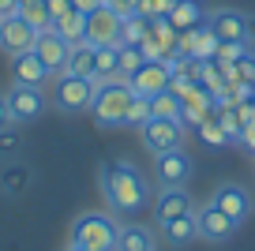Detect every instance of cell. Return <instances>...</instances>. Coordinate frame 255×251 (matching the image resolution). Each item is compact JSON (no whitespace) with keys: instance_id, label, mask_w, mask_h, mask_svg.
Here are the masks:
<instances>
[{"instance_id":"6da1fadb","label":"cell","mask_w":255,"mask_h":251,"mask_svg":"<svg viewBox=\"0 0 255 251\" xmlns=\"http://www.w3.org/2000/svg\"><path fill=\"white\" fill-rule=\"evenodd\" d=\"M102 191L117 214H135L150 203V184L131 161H109L102 165Z\"/></svg>"},{"instance_id":"7a4b0ae2","label":"cell","mask_w":255,"mask_h":251,"mask_svg":"<svg viewBox=\"0 0 255 251\" xmlns=\"http://www.w3.org/2000/svg\"><path fill=\"white\" fill-rule=\"evenodd\" d=\"M135 90L128 79H109V83H98L94 87V102H90V117L102 127H124L128 105H131Z\"/></svg>"},{"instance_id":"3957f363","label":"cell","mask_w":255,"mask_h":251,"mask_svg":"<svg viewBox=\"0 0 255 251\" xmlns=\"http://www.w3.org/2000/svg\"><path fill=\"white\" fill-rule=\"evenodd\" d=\"M120 225L109 214H83L72 225V244L83 251H117Z\"/></svg>"},{"instance_id":"277c9868","label":"cell","mask_w":255,"mask_h":251,"mask_svg":"<svg viewBox=\"0 0 255 251\" xmlns=\"http://www.w3.org/2000/svg\"><path fill=\"white\" fill-rule=\"evenodd\" d=\"M94 79H79V75H68L64 71L60 79H56V87H53V105L60 113H83L90 109V102H94Z\"/></svg>"},{"instance_id":"5b68a950","label":"cell","mask_w":255,"mask_h":251,"mask_svg":"<svg viewBox=\"0 0 255 251\" xmlns=\"http://www.w3.org/2000/svg\"><path fill=\"white\" fill-rule=\"evenodd\" d=\"M191 173H195V165H191V154L184 146L154 154V176H158L161 188H184L191 180Z\"/></svg>"},{"instance_id":"8992f818","label":"cell","mask_w":255,"mask_h":251,"mask_svg":"<svg viewBox=\"0 0 255 251\" xmlns=\"http://www.w3.org/2000/svg\"><path fill=\"white\" fill-rule=\"evenodd\" d=\"M4 102H8V113L15 124H30V120H38L41 113H45V94H41V87H23V83H15V87L4 94Z\"/></svg>"},{"instance_id":"52a82bcc","label":"cell","mask_w":255,"mask_h":251,"mask_svg":"<svg viewBox=\"0 0 255 251\" xmlns=\"http://www.w3.org/2000/svg\"><path fill=\"white\" fill-rule=\"evenodd\" d=\"M139 131H143V142H146V150H150V154H165V150L184 146V124H180V120L150 117Z\"/></svg>"},{"instance_id":"ba28073f","label":"cell","mask_w":255,"mask_h":251,"mask_svg":"<svg viewBox=\"0 0 255 251\" xmlns=\"http://www.w3.org/2000/svg\"><path fill=\"white\" fill-rule=\"evenodd\" d=\"M176 26L169 23L165 15H154V19H146V34H143V53H146V60H165L169 53L176 49Z\"/></svg>"},{"instance_id":"9c48e42d","label":"cell","mask_w":255,"mask_h":251,"mask_svg":"<svg viewBox=\"0 0 255 251\" xmlns=\"http://www.w3.org/2000/svg\"><path fill=\"white\" fill-rule=\"evenodd\" d=\"M128 83H131V90H135L139 98H158V94H165L169 83H173V68H169L165 60H146Z\"/></svg>"},{"instance_id":"30bf717a","label":"cell","mask_w":255,"mask_h":251,"mask_svg":"<svg viewBox=\"0 0 255 251\" xmlns=\"http://www.w3.org/2000/svg\"><path fill=\"white\" fill-rule=\"evenodd\" d=\"M120 23H124V19H120L109 4H102L98 11H90V15H87V41L94 49L120 45Z\"/></svg>"},{"instance_id":"8fae6325","label":"cell","mask_w":255,"mask_h":251,"mask_svg":"<svg viewBox=\"0 0 255 251\" xmlns=\"http://www.w3.org/2000/svg\"><path fill=\"white\" fill-rule=\"evenodd\" d=\"M34 53H38V60L49 68V75H53V71H64L72 45L60 38V30H56V26H49V30H38V38H34Z\"/></svg>"},{"instance_id":"7c38bea8","label":"cell","mask_w":255,"mask_h":251,"mask_svg":"<svg viewBox=\"0 0 255 251\" xmlns=\"http://www.w3.org/2000/svg\"><path fill=\"white\" fill-rule=\"evenodd\" d=\"M34 38H38V30H34L30 23H23L19 15H4L0 19V49H4V53H11V56L30 53Z\"/></svg>"},{"instance_id":"4fadbf2b","label":"cell","mask_w":255,"mask_h":251,"mask_svg":"<svg viewBox=\"0 0 255 251\" xmlns=\"http://www.w3.org/2000/svg\"><path fill=\"white\" fill-rule=\"evenodd\" d=\"M248 19L252 15H244L237 8H222L207 15V26L218 41H248Z\"/></svg>"},{"instance_id":"5bb4252c","label":"cell","mask_w":255,"mask_h":251,"mask_svg":"<svg viewBox=\"0 0 255 251\" xmlns=\"http://www.w3.org/2000/svg\"><path fill=\"white\" fill-rule=\"evenodd\" d=\"M210 203H214L229 221H237V225L252 214V195H248V188H240V184H218V191L210 195Z\"/></svg>"},{"instance_id":"9a60e30c","label":"cell","mask_w":255,"mask_h":251,"mask_svg":"<svg viewBox=\"0 0 255 251\" xmlns=\"http://www.w3.org/2000/svg\"><path fill=\"white\" fill-rule=\"evenodd\" d=\"M214 94H210L203 83H195V87L188 90V94L180 98V124H188V127H199L203 120L214 113Z\"/></svg>"},{"instance_id":"2e32d148","label":"cell","mask_w":255,"mask_h":251,"mask_svg":"<svg viewBox=\"0 0 255 251\" xmlns=\"http://www.w3.org/2000/svg\"><path fill=\"white\" fill-rule=\"evenodd\" d=\"M184 214H195V199H191L184 188H161L158 203H154V221L165 225V221L184 218Z\"/></svg>"},{"instance_id":"e0dca14e","label":"cell","mask_w":255,"mask_h":251,"mask_svg":"<svg viewBox=\"0 0 255 251\" xmlns=\"http://www.w3.org/2000/svg\"><path fill=\"white\" fill-rule=\"evenodd\" d=\"M176 49H180L184 56H199V60H210V56L218 53V38L210 34L207 23L191 26V30H180V38H176Z\"/></svg>"},{"instance_id":"ac0fdd59","label":"cell","mask_w":255,"mask_h":251,"mask_svg":"<svg viewBox=\"0 0 255 251\" xmlns=\"http://www.w3.org/2000/svg\"><path fill=\"white\" fill-rule=\"evenodd\" d=\"M195 218H199V236L210 240V244H222V240H229V236L237 233V221H229L214 203H207L203 210H195Z\"/></svg>"},{"instance_id":"d6986e66","label":"cell","mask_w":255,"mask_h":251,"mask_svg":"<svg viewBox=\"0 0 255 251\" xmlns=\"http://www.w3.org/2000/svg\"><path fill=\"white\" fill-rule=\"evenodd\" d=\"M11 75H15V83H23V87H41L49 79V68L38 60V53H19L11 56Z\"/></svg>"},{"instance_id":"ffe728a7","label":"cell","mask_w":255,"mask_h":251,"mask_svg":"<svg viewBox=\"0 0 255 251\" xmlns=\"http://www.w3.org/2000/svg\"><path fill=\"white\" fill-rule=\"evenodd\" d=\"M161 233H165V240L173 244V248H188L191 240H199V218L195 214H184V218H173L161 225Z\"/></svg>"},{"instance_id":"44dd1931","label":"cell","mask_w":255,"mask_h":251,"mask_svg":"<svg viewBox=\"0 0 255 251\" xmlns=\"http://www.w3.org/2000/svg\"><path fill=\"white\" fill-rule=\"evenodd\" d=\"M165 19L176 26V34H180V30H191V26L207 23V11H203V4H199V0H176V4H173V11H169Z\"/></svg>"},{"instance_id":"7402d4cb","label":"cell","mask_w":255,"mask_h":251,"mask_svg":"<svg viewBox=\"0 0 255 251\" xmlns=\"http://www.w3.org/2000/svg\"><path fill=\"white\" fill-rule=\"evenodd\" d=\"M94 53H98V49L90 45V41H79V45H72L64 71H68V75H79V79H90V75H94Z\"/></svg>"},{"instance_id":"603a6c76","label":"cell","mask_w":255,"mask_h":251,"mask_svg":"<svg viewBox=\"0 0 255 251\" xmlns=\"http://www.w3.org/2000/svg\"><path fill=\"white\" fill-rule=\"evenodd\" d=\"M117 251H154V233L146 225H124L117 236Z\"/></svg>"},{"instance_id":"cb8c5ba5","label":"cell","mask_w":255,"mask_h":251,"mask_svg":"<svg viewBox=\"0 0 255 251\" xmlns=\"http://www.w3.org/2000/svg\"><path fill=\"white\" fill-rule=\"evenodd\" d=\"M15 15L23 19V23H30L34 30H49V26H53V15H49V4H45V0H19Z\"/></svg>"},{"instance_id":"d4e9b609","label":"cell","mask_w":255,"mask_h":251,"mask_svg":"<svg viewBox=\"0 0 255 251\" xmlns=\"http://www.w3.org/2000/svg\"><path fill=\"white\" fill-rule=\"evenodd\" d=\"M94 83H109V79H120V56H117V45H105L94 53Z\"/></svg>"},{"instance_id":"484cf974","label":"cell","mask_w":255,"mask_h":251,"mask_svg":"<svg viewBox=\"0 0 255 251\" xmlns=\"http://www.w3.org/2000/svg\"><path fill=\"white\" fill-rule=\"evenodd\" d=\"M195 131H199V139L207 142L210 150H222V146H229V142H237V135H229V131H225V124L214 117V113H210V117L203 120V124L195 127Z\"/></svg>"},{"instance_id":"4316f807","label":"cell","mask_w":255,"mask_h":251,"mask_svg":"<svg viewBox=\"0 0 255 251\" xmlns=\"http://www.w3.org/2000/svg\"><path fill=\"white\" fill-rule=\"evenodd\" d=\"M53 26L60 30V38L68 41V45L87 41V15H83V11H72V15H64L60 23H53Z\"/></svg>"},{"instance_id":"83f0119b","label":"cell","mask_w":255,"mask_h":251,"mask_svg":"<svg viewBox=\"0 0 255 251\" xmlns=\"http://www.w3.org/2000/svg\"><path fill=\"white\" fill-rule=\"evenodd\" d=\"M0 188L8 191V195H23L30 188V169L26 165H8L4 173H0Z\"/></svg>"},{"instance_id":"f1b7e54d","label":"cell","mask_w":255,"mask_h":251,"mask_svg":"<svg viewBox=\"0 0 255 251\" xmlns=\"http://www.w3.org/2000/svg\"><path fill=\"white\" fill-rule=\"evenodd\" d=\"M229 79H233V83H240V87H252L255 90V53H252V49L240 53L237 60L229 64Z\"/></svg>"},{"instance_id":"f546056e","label":"cell","mask_w":255,"mask_h":251,"mask_svg":"<svg viewBox=\"0 0 255 251\" xmlns=\"http://www.w3.org/2000/svg\"><path fill=\"white\" fill-rule=\"evenodd\" d=\"M117 56H120V79H131L146 64V53L139 45H117Z\"/></svg>"},{"instance_id":"4dcf8cb0","label":"cell","mask_w":255,"mask_h":251,"mask_svg":"<svg viewBox=\"0 0 255 251\" xmlns=\"http://www.w3.org/2000/svg\"><path fill=\"white\" fill-rule=\"evenodd\" d=\"M143 34H146L143 15H124V23H120V45H143Z\"/></svg>"},{"instance_id":"1f68e13d","label":"cell","mask_w":255,"mask_h":251,"mask_svg":"<svg viewBox=\"0 0 255 251\" xmlns=\"http://www.w3.org/2000/svg\"><path fill=\"white\" fill-rule=\"evenodd\" d=\"M150 117H161V120H180V98H173L165 90V94L150 98Z\"/></svg>"},{"instance_id":"d6a6232c","label":"cell","mask_w":255,"mask_h":251,"mask_svg":"<svg viewBox=\"0 0 255 251\" xmlns=\"http://www.w3.org/2000/svg\"><path fill=\"white\" fill-rule=\"evenodd\" d=\"M146 120H150V98H131V105H128V117H124V127H143Z\"/></svg>"},{"instance_id":"836d02e7","label":"cell","mask_w":255,"mask_h":251,"mask_svg":"<svg viewBox=\"0 0 255 251\" xmlns=\"http://www.w3.org/2000/svg\"><path fill=\"white\" fill-rule=\"evenodd\" d=\"M240 53H248V41H218L214 60H218V64H233Z\"/></svg>"},{"instance_id":"e575fe53","label":"cell","mask_w":255,"mask_h":251,"mask_svg":"<svg viewBox=\"0 0 255 251\" xmlns=\"http://www.w3.org/2000/svg\"><path fill=\"white\" fill-rule=\"evenodd\" d=\"M19 146H23V139L15 127H0V157H15Z\"/></svg>"},{"instance_id":"d590c367","label":"cell","mask_w":255,"mask_h":251,"mask_svg":"<svg viewBox=\"0 0 255 251\" xmlns=\"http://www.w3.org/2000/svg\"><path fill=\"white\" fill-rule=\"evenodd\" d=\"M45 4H49V15H53V23H60V19L64 15H72V0H45Z\"/></svg>"},{"instance_id":"8d00e7d4","label":"cell","mask_w":255,"mask_h":251,"mask_svg":"<svg viewBox=\"0 0 255 251\" xmlns=\"http://www.w3.org/2000/svg\"><path fill=\"white\" fill-rule=\"evenodd\" d=\"M105 4H109L120 19H124V15H135V8H139V0H105Z\"/></svg>"},{"instance_id":"74e56055","label":"cell","mask_w":255,"mask_h":251,"mask_svg":"<svg viewBox=\"0 0 255 251\" xmlns=\"http://www.w3.org/2000/svg\"><path fill=\"white\" fill-rule=\"evenodd\" d=\"M237 142H240V146H248V150H255V120H252V124H244V127H240Z\"/></svg>"},{"instance_id":"f35d334b","label":"cell","mask_w":255,"mask_h":251,"mask_svg":"<svg viewBox=\"0 0 255 251\" xmlns=\"http://www.w3.org/2000/svg\"><path fill=\"white\" fill-rule=\"evenodd\" d=\"M102 4H105V0H72V8H75V11H83V15H90V11H98V8H102Z\"/></svg>"},{"instance_id":"ab89813d","label":"cell","mask_w":255,"mask_h":251,"mask_svg":"<svg viewBox=\"0 0 255 251\" xmlns=\"http://www.w3.org/2000/svg\"><path fill=\"white\" fill-rule=\"evenodd\" d=\"M15 120H11V113H8V102H4V94H0V127H11Z\"/></svg>"},{"instance_id":"60d3db41","label":"cell","mask_w":255,"mask_h":251,"mask_svg":"<svg viewBox=\"0 0 255 251\" xmlns=\"http://www.w3.org/2000/svg\"><path fill=\"white\" fill-rule=\"evenodd\" d=\"M176 0H154V15H169Z\"/></svg>"},{"instance_id":"b9f144b4","label":"cell","mask_w":255,"mask_h":251,"mask_svg":"<svg viewBox=\"0 0 255 251\" xmlns=\"http://www.w3.org/2000/svg\"><path fill=\"white\" fill-rule=\"evenodd\" d=\"M15 8H19V0H0V19H4V15H15Z\"/></svg>"},{"instance_id":"7bdbcfd3","label":"cell","mask_w":255,"mask_h":251,"mask_svg":"<svg viewBox=\"0 0 255 251\" xmlns=\"http://www.w3.org/2000/svg\"><path fill=\"white\" fill-rule=\"evenodd\" d=\"M248 41H255V15L248 19Z\"/></svg>"},{"instance_id":"ee69618b","label":"cell","mask_w":255,"mask_h":251,"mask_svg":"<svg viewBox=\"0 0 255 251\" xmlns=\"http://www.w3.org/2000/svg\"><path fill=\"white\" fill-rule=\"evenodd\" d=\"M248 109H252V120H255V90H252V98H248Z\"/></svg>"},{"instance_id":"f6af8a7d","label":"cell","mask_w":255,"mask_h":251,"mask_svg":"<svg viewBox=\"0 0 255 251\" xmlns=\"http://www.w3.org/2000/svg\"><path fill=\"white\" fill-rule=\"evenodd\" d=\"M64 251H83V248H75V244H68V248H64Z\"/></svg>"}]
</instances>
